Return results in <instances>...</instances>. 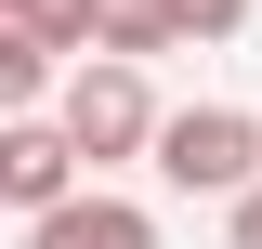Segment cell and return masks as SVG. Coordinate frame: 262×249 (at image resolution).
Instances as JSON below:
<instances>
[{
	"label": "cell",
	"mask_w": 262,
	"mask_h": 249,
	"mask_svg": "<svg viewBox=\"0 0 262 249\" xmlns=\"http://www.w3.org/2000/svg\"><path fill=\"white\" fill-rule=\"evenodd\" d=\"M170 197H249L262 184V118L249 105H158V144H144Z\"/></svg>",
	"instance_id": "obj_2"
},
{
	"label": "cell",
	"mask_w": 262,
	"mask_h": 249,
	"mask_svg": "<svg viewBox=\"0 0 262 249\" xmlns=\"http://www.w3.org/2000/svg\"><path fill=\"white\" fill-rule=\"evenodd\" d=\"M223 249H262V184H249V197H223Z\"/></svg>",
	"instance_id": "obj_8"
},
{
	"label": "cell",
	"mask_w": 262,
	"mask_h": 249,
	"mask_svg": "<svg viewBox=\"0 0 262 249\" xmlns=\"http://www.w3.org/2000/svg\"><path fill=\"white\" fill-rule=\"evenodd\" d=\"M118 13H158V27H184V39H236L249 27V0H118Z\"/></svg>",
	"instance_id": "obj_7"
},
{
	"label": "cell",
	"mask_w": 262,
	"mask_h": 249,
	"mask_svg": "<svg viewBox=\"0 0 262 249\" xmlns=\"http://www.w3.org/2000/svg\"><path fill=\"white\" fill-rule=\"evenodd\" d=\"M39 118L66 131L79 184H105V171H131V157L158 144V92H144V66H105V53L53 66V105H39Z\"/></svg>",
	"instance_id": "obj_1"
},
{
	"label": "cell",
	"mask_w": 262,
	"mask_h": 249,
	"mask_svg": "<svg viewBox=\"0 0 262 249\" xmlns=\"http://www.w3.org/2000/svg\"><path fill=\"white\" fill-rule=\"evenodd\" d=\"M39 105H53V66H39L13 27H0V118H39Z\"/></svg>",
	"instance_id": "obj_6"
},
{
	"label": "cell",
	"mask_w": 262,
	"mask_h": 249,
	"mask_svg": "<svg viewBox=\"0 0 262 249\" xmlns=\"http://www.w3.org/2000/svg\"><path fill=\"white\" fill-rule=\"evenodd\" d=\"M27 249H158V210H144V197H118V184H79L66 210L27 223Z\"/></svg>",
	"instance_id": "obj_4"
},
{
	"label": "cell",
	"mask_w": 262,
	"mask_h": 249,
	"mask_svg": "<svg viewBox=\"0 0 262 249\" xmlns=\"http://www.w3.org/2000/svg\"><path fill=\"white\" fill-rule=\"evenodd\" d=\"M66 197H79L66 131H53V118H0V210H13V223H39V210H66Z\"/></svg>",
	"instance_id": "obj_3"
},
{
	"label": "cell",
	"mask_w": 262,
	"mask_h": 249,
	"mask_svg": "<svg viewBox=\"0 0 262 249\" xmlns=\"http://www.w3.org/2000/svg\"><path fill=\"white\" fill-rule=\"evenodd\" d=\"M0 27L27 39L39 66H79V53H92V0H0Z\"/></svg>",
	"instance_id": "obj_5"
}]
</instances>
